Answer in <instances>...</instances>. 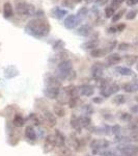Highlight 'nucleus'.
Masks as SVG:
<instances>
[{"label": "nucleus", "instance_id": "f257e3e1", "mask_svg": "<svg viewBox=\"0 0 138 156\" xmlns=\"http://www.w3.org/2000/svg\"><path fill=\"white\" fill-rule=\"evenodd\" d=\"M50 29H51V26L49 22L43 18L32 19L26 25V31L36 37H44L48 36Z\"/></svg>", "mask_w": 138, "mask_h": 156}, {"label": "nucleus", "instance_id": "f03ea898", "mask_svg": "<svg viewBox=\"0 0 138 156\" xmlns=\"http://www.w3.org/2000/svg\"><path fill=\"white\" fill-rule=\"evenodd\" d=\"M57 77L59 79L72 80L76 77V72L73 70V62L70 59H64L59 62L57 65Z\"/></svg>", "mask_w": 138, "mask_h": 156}, {"label": "nucleus", "instance_id": "7ed1b4c3", "mask_svg": "<svg viewBox=\"0 0 138 156\" xmlns=\"http://www.w3.org/2000/svg\"><path fill=\"white\" fill-rule=\"evenodd\" d=\"M15 6H16V12L21 17H30L36 12L34 6L24 0H17L15 2Z\"/></svg>", "mask_w": 138, "mask_h": 156}, {"label": "nucleus", "instance_id": "20e7f679", "mask_svg": "<svg viewBox=\"0 0 138 156\" xmlns=\"http://www.w3.org/2000/svg\"><path fill=\"white\" fill-rule=\"evenodd\" d=\"M109 145L110 143L107 140H104V138H95L90 142V148H91L94 154H97L99 151L108 149Z\"/></svg>", "mask_w": 138, "mask_h": 156}, {"label": "nucleus", "instance_id": "39448f33", "mask_svg": "<svg viewBox=\"0 0 138 156\" xmlns=\"http://www.w3.org/2000/svg\"><path fill=\"white\" fill-rule=\"evenodd\" d=\"M117 151L120 155H134L138 156V146L131 144H122L117 146Z\"/></svg>", "mask_w": 138, "mask_h": 156}, {"label": "nucleus", "instance_id": "423d86ee", "mask_svg": "<svg viewBox=\"0 0 138 156\" xmlns=\"http://www.w3.org/2000/svg\"><path fill=\"white\" fill-rule=\"evenodd\" d=\"M119 90V85L114 82H107L106 85L101 89V93L104 97H110Z\"/></svg>", "mask_w": 138, "mask_h": 156}, {"label": "nucleus", "instance_id": "0eeeda50", "mask_svg": "<svg viewBox=\"0 0 138 156\" xmlns=\"http://www.w3.org/2000/svg\"><path fill=\"white\" fill-rule=\"evenodd\" d=\"M44 94L47 98H49V99H51V100L57 99L60 95V87L47 85L46 89L44 90Z\"/></svg>", "mask_w": 138, "mask_h": 156}, {"label": "nucleus", "instance_id": "6e6552de", "mask_svg": "<svg viewBox=\"0 0 138 156\" xmlns=\"http://www.w3.org/2000/svg\"><path fill=\"white\" fill-rule=\"evenodd\" d=\"M79 21L80 20L78 19L77 15H74V14L69 15L66 18V20H64V26H66V28L67 29H74L78 26Z\"/></svg>", "mask_w": 138, "mask_h": 156}, {"label": "nucleus", "instance_id": "1a4fd4ad", "mask_svg": "<svg viewBox=\"0 0 138 156\" xmlns=\"http://www.w3.org/2000/svg\"><path fill=\"white\" fill-rule=\"evenodd\" d=\"M90 73H91L92 77L100 79L103 76V73H104V66H103L102 62H95L90 68Z\"/></svg>", "mask_w": 138, "mask_h": 156}, {"label": "nucleus", "instance_id": "9d476101", "mask_svg": "<svg viewBox=\"0 0 138 156\" xmlns=\"http://www.w3.org/2000/svg\"><path fill=\"white\" fill-rule=\"evenodd\" d=\"M55 147H56V144H55L54 134L47 135L46 140H45V143H44V151H45V153L51 152V151L53 150Z\"/></svg>", "mask_w": 138, "mask_h": 156}, {"label": "nucleus", "instance_id": "9b49d317", "mask_svg": "<svg viewBox=\"0 0 138 156\" xmlns=\"http://www.w3.org/2000/svg\"><path fill=\"white\" fill-rule=\"evenodd\" d=\"M79 90V96H85V97H90L94 95L95 93V87L90 84H83L78 87Z\"/></svg>", "mask_w": 138, "mask_h": 156}, {"label": "nucleus", "instance_id": "f8f14e48", "mask_svg": "<svg viewBox=\"0 0 138 156\" xmlns=\"http://www.w3.org/2000/svg\"><path fill=\"white\" fill-rule=\"evenodd\" d=\"M43 118H44V121L47 123V125L49 127H54L56 125V117L49 110H44L43 112Z\"/></svg>", "mask_w": 138, "mask_h": 156}, {"label": "nucleus", "instance_id": "ddd939ff", "mask_svg": "<svg viewBox=\"0 0 138 156\" xmlns=\"http://www.w3.org/2000/svg\"><path fill=\"white\" fill-rule=\"evenodd\" d=\"M122 90L126 93H134L138 90V79L133 80L131 82H127V83L122 84Z\"/></svg>", "mask_w": 138, "mask_h": 156}, {"label": "nucleus", "instance_id": "4468645a", "mask_svg": "<svg viewBox=\"0 0 138 156\" xmlns=\"http://www.w3.org/2000/svg\"><path fill=\"white\" fill-rule=\"evenodd\" d=\"M122 60V57L120 56L119 54L117 53H112L107 56L106 58V64L108 65V66H114V65H117L119 64L120 62Z\"/></svg>", "mask_w": 138, "mask_h": 156}, {"label": "nucleus", "instance_id": "2eb2a0df", "mask_svg": "<svg viewBox=\"0 0 138 156\" xmlns=\"http://www.w3.org/2000/svg\"><path fill=\"white\" fill-rule=\"evenodd\" d=\"M67 14V9H64L59 6H54L53 9H51V15L52 17L55 19H61L64 18V16Z\"/></svg>", "mask_w": 138, "mask_h": 156}, {"label": "nucleus", "instance_id": "dca6fc26", "mask_svg": "<svg viewBox=\"0 0 138 156\" xmlns=\"http://www.w3.org/2000/svg\"><path fill=\"white\" fill-rule=\"evenodd\" d=\"M54 138H55V144H56L57 148H61L66 145V137L62 134L59 130H56L54 133Z\"/></svg>", "mask_w": 138, "mask_h": 156}, {"label": "nucleus", "instance_id": "f3484780", "mask_svg": "<svg viewBox=\"0 0 138 156\" xmlns=\"http://www.w3.org/2000/svg\"><path fill=\"white\" fill-rule=\"evenodd\" d=\"M69 145L72 149H74L75 151H80V148H81V143H80V140H78L75 135H70L69 137Z\"/></svg>", "mask_w": 138, "mask_h": 156}, {"label": "nucleus", "instance_id": "a211bd4d", "mask_svg": "<svg viewBox=\"0 0 138 156\" xmlns=\"http://www.w3.org/2000/svg\"><path fill=\"white\" fill-rule=\"evenodd\" d=\"M91 31H92V28L87 24H84L82 26H80L78 30H77V34L79 36H82V37H88L91 34Z\"/></svg>", "mask_w": 138, "mask_h": 156}, {"label": "nucleus", "instance_id": "6ab92c4d", "mask_svg": "<svg viewBox=\"0 0 138 156\" xmlns=\"http://www.w3.org/2000/svg\"><path fill=\"white\" fill-rule=\"evenodd\" d=\"M122 60L126 62V65H128V66H133V65L138 62V56L135 54H127L122 57Z\"/></svg>", "mask_w": 138, "mask_h": 156}, {"label": "nucleus", "instance_id": "aec40b11", "mask_svg": "<svg viewBox=\"0 0 138 156\" xmlns=\"http://www.w3.org/2000/svg\"><path fill=\"white\" fill-rule=\"evenodd\" d=\"M115 70H116V72L119 73V75H122V76H133V75H134L133 70H131L130 68H128V67L119 66V67L115 68Z\"/></svg>", "mask_w": 138, "mask_h": 156}, {"label": "nucleus", "instance_id": "412c9836", "mask_svg": "<svg viewBox=\"0 0 138 156\" xmlns=\"http://www.w3.org/2000/svg\"><path fill=\"white\" fill-rule=\"evenodd\" d=\"M3 15L5 18H11L14 15V9H12L11 2H5L3 4Z\"/></svg>", "mask_w": 138, "mask_h": 156}, {"label": "nucleus", "instance_id": "4be33fe9", "mask_svg": "<svg viewBox=\"0 0 138 156\" xmlns=\"http://www.w3.org/2000/svg\"><path fill=\"white\" fill-rule=\"evenodd\" d=\"M25 136L29 140H34L36 138V132L32 126H27L25 128Z\"/></svg>", "mask_w": 138, "mask_h": 156}, {"label": "nucleus", "instance_id": "5701e85b", "mask_svg": "<svg viewBox=\"0 0 138 156\" xmlns=\"http://www.w3.org/2000/svg\"><path fill=\"white\" fill-rule=\"evenodd\" d=\"M78 121H79V124L80 127L81 128H86L88 127L91 123V120L88 115H81V117H78Z\"/></svg>", "mask_w": 138, "mask_h": 156}, {"label": "nucleus", "instance_id": "b1692460", "mask_svg": "<svg viewBox=\"0 0 138 156\" xmlns=\"http://www.w3.org/2000/svg\"><path fill=\"white\" fill-rule=\"evenodd\" d=\"M98 45H99V41L98 40H90V41L84 43L82 45L84 49H88V50H94L98 48Z\"/></svg>", "mask_w": 138, "mask_h": 156}, {"label": "nucleus", "instance_id": "393cba45", "mask_svg": "<svg viewBox=\"0 0 138 156\" xmlns=\"http://www.w3.org/2000/svg\"><path fill=\"white\" fill-rule=\"evenodd\" d=\"M71 126L74 130H76V131H80V130L82 129L81 127H80V124H79V121H78V117H76L75 115H73L71 117Z\"/></svg>", "mask_w": 138, "mask_h": 156}, {"label": "nucleus", "instance_id": "a878e982", "mask_svg": "<svg viewBox=\"0 0 138 156\" xmlns=\"http://www.w3.org/2000/svg\"><path fill=\"white\" fill-rule=\"evenodd\" d=\"M12 123H14V125L16 127H23L24 126V118L22 117L21 115H16L14 118V121H12Z\"/></svg>", "mask_w": 138, "mask_h": 156}, {"label": "nucleus", "instance_id": "bb28decb", "mask_svg": "<svg viewBox=\"0 0 138 156\" xmlns=\"http://www.w3.org/2000/svg\"><path fill=\"white\" fill-rule=\"evenodd\" d=\"M90 54H91L92 57H103L106 52L103 50V48H97V49H94L90 51Z\"/></svg>", "mask_w": 138, "mask_h": 156}, {"label": "nucleus", "instance_id": "cd10ccee", "mask_svg": "<svg viewBox=\"0 0 138 156\" xmlns=\"http://www.w3.org/2000/svg\"><path fill=\"white\" fill-rule=\"evenodd\" d=\"M66 114V112H64V108L61 106V105H55L54 106V115H57V117L59 118H62Z\"/></svg>", "mask_w": 138, "mask_h": 156}, {"label": "nucleus", "instance_id": "c85d7f7f", "mask_svg": "<svg viewBox=\"0 0 138 156\" xmlns=\"http://www.w3.org/2000/svg\"><path fill=\"white\" fill-rule=\"evenodd\" d=\"M116 45H117L116 41L110 42V43H108V44H107L106 46L104 47V48H103V50H104V51L106 52V54H107V53H109V52H111L112 50H113L115 47H116Z\"/></svg>", "mask_w": 138, "mask_h": 156}, {"label": "nucleus", "instance_id": "c756f323", "mask_svg": "<svg viewBox=\"0 0 138 156\" xmlns=\"http://www.w3.org/2000/svg\"><path fill=\"white\" fill-rule=\"evenodd\" d=\"M125 12H126V9H120V11H119L117 12H115L114 16L112 17V22L115 23V22H117L119 20L122 19V17L125 15Z\"/></svg>", "mask_w": 138, "mask_h": 156}, {"label": "nucleus", "instance_id": "7c9ffc66", "mask_svg": "<svg viewBox=\"0 0 138 156\" xmlns=\"http://www.w3.org/2000/svg\"><path fill=\"white\" fill-rule=\"evenodd\" d=\"M114 12H115V9L111 5L107 6L106 9H105V17H106V18H112V17L114 16Z\"/></svg>", "mask_w": 138, "mask_h": 156}, {"label": "nucleus", "instance_id": "2f4dec72", "mask_svg": "<svg viewBox=\"0 0 138 156\" xmlns=\"http://www.w3.org/2000/svg\"><path fill=\"white\" fill-rule=\"evenodd\" d=\"M126 97L124 96V95H117V96H115V98L113 99V102L115 104H124L125 102H126Z\"/></svg>", "mask_w": 138, "mask_h": 156}, {"label": "nucleus", "instance_id": "473e14b6", "mask_svg": "<svg viewBox=\"0 0 138 156\" xmlns=\"http://www.w3.org/2000/svg\"><path fill=\"white\" fill-rule=\"evenodd\" d=\"M131 47L132 45L129 44V43H120V44H119V46H117V48L120 51H126V50H129Z\"/></svg>", "mask_w": 138, "mask_h": 156}, {"label": "nucleus", "instance_id": "72a5a7b5", "mask_svg": "<svg viewBox=\"0 0 138 156\" xmlns=\"http://www.w3.org/2000/svg\"><path fill=\"white\" fill-rule=\"evenodd\" d=\"M59 154L60 156H71V151H70L69 148L64 146V147L59 148Z\"/></svg>", "mask_w": 138, "mask_h": 156}, {"label": "nucleus", "instance_id": "f704fd0d", "mask_svg": "<svg viewBox=\"0 0 138 156\" xmlns=\"http://www.w3.org/2000/svg\"><path fill=\"white\" fill-rule=\"evenodd\" d=\"M64 47V43L61 41V40H57L53 43V48L55 50H59V49H62Z\"/></svg>", "mask_w": 138, "mask_h": 156}, {"label": "nucleus", "instance_id": "c9c22d12", "mask_svg": "<svg viewBox=\"0 0 138 156\" xmlns=\"http://www.w3.org/2000/svg\"><path fill=\"white\" fill-rule=\"evenodd\" d=\"M130 142H136L138 143V130H133L132 133L129 136Z\"/></svg>", "mask_w": 138, "mask_h": 156}, {"label": "nucleus", "instance_id": "e433bc0d", "mask_svg": "<svg viewBox=\"0 0 138 156\" xmlns=\"http://www.w3.org/2000/svg\"><path fill=\"white\" fill-rule=\"evenodd\" d=\"M136 15H137V11H130L129 12H127V15H126V19L127 20H133L136 17Z\"/></svg>", "mask_w": 138, "mask_h": 156}, {"label": "nucleus", "instance_id": "4c0bfd02", "mask_svg": "<svg viewBox=\"0 0 138 156\" xmlns=\"http://www.w3.org/2000/svg\"><path fill=\"white\" fill-rule=\"evenodd\" d=\"M120 120L125 121V122H129V121L132 120V115L125 112V114H122V115H120Z\"/></svg>", "mask_w": 138, "mask_h": 156}, {"label": "nucleus", "instance_id": "58836bf2", "mask_svg": "<svg viewBox=\"0 0 138 156\" xmlns=\"http://www.w3.org/2000/svg\"><path fill=\"white\" fill-rule=\"evenodd\" d=\"M124 1H125V0H112V1H111V6L115 9H117V7H119Z\"/></svg>", "mask_w": 138, "mask_h": 156}, {"label": "nucleus", "instance_id": "ea45409f", "mask_svg": "<svg viewBox=\"0 0 138 156\" xmlns=\"http://www.w3.org/2000/svg\"><path fill=\"white\" fill-rule=\"evenodd\" d=\"M111 130H112V132L114 133L115 135H119V133H120V127L119 126V125H115V126H113L111 128Z\"/></svg>", "mask_w": 138, "mask_h": 156}, {"label": "nucleus", "instance_id": "a19ab883", "mask_svg": "<svg viewBox=\"0 0 138 156\" xmlns=\"http://www.w3.org/2000/svg\"><path fill=\"white\" fill-rule=\"evenodd\" d=\"M127 5L129 6H133V5H136L138 4V0H127Z\"/></svg>", "mask_w": 138, "mask_h": 156}, {"label": "nucleus", "instance_id": "79ce46f5", "mask_svg": "<svg viewBox=\"0 0 138 156\" xmlns=\"http://www.w3.org/2000/svg\"><path fill=\"white\" fill-rule=\"evenodd\" d=\"M116 28H117V32L122 31V30L126 28V24H125V23H120L119 25H116Z\"/></svg>", "mask_w": 138, "mask_h": 156}, {"label": "nucleus", "instance_id": "37998d69", "mask_svg": "<svg viewBox=\"0 0 138 156\" xmlns=\"http://www.w3.org/2000/svg\"><path fill=\"white\" fill-rule=\"evenodd\" d=\"M108 32H110V34H114V32H117V28L116 26H111L108 28Z\"/></svg>", "mask_w": 138, "mask_h": 156}, {"label": "nucleus", "instance_id": "c03bdc74", "mask_svg": "<svg viewBox=\"0 0 138 156\" xmlns=\"http://www.w3.org/2000/svg\"><path fill=\"white\" fill-rule=\"evenodd\" d=\"M92 101L95 103H102L103 102V98L101 97H95L94 99H92Z\"/></svg>", "mask_w": 138, "mask_h": 156}, {"label": "nucleus", "instance_id": "a18cd8bd", "mask_svg": "<svg viewBox=\"0 0 138 156\" xmlns=\"http://www.w3.org/2000/svg\"><path fill=\"white\" fill-rule=\"evenodd\" d=\"M131 112H135V114H138V104L137 105H134V106L131 107Z\"/></svg>", "mask_w": 138, "mask_h": 156}, {"label": "nucleus", "instance_id": "49530a36", "mask_svg": "<svg viewBox=\"0 0 138 156\" xmlns=\"http://www.w3.org/2000/svg\"><path fill=\"white\" fill-rule=\"evenodd\" d=\"M134 46H136L138 48V37H135V40H134Z\"/></svg>", "mask_w": 138, "mask_h": 156}, {"label": "nucleus", "instance_id": "de8ad7c7", "mask_svg": "<svg viewBox=\"0 0 138 156\" xmlns=\"http://www.w3.org/2000/svg\"><path fill=\"white\" fill-rule=\"evenodd\" d=\"M120 156H134V155H120Z\"/></svg>", "mask_w": 138, "mask_h": 156}, {"label": "nucleus", "instance_id": "09e8293b", "mask_svg": "<svg viewBox=\"0 0 138 156\" xmlns=\"http://www.w3.org/2000/svg\"><path fill=\"white\" fill-rule=\"evenodd\" d=\"M136 68H137V71H138V62H137V65H136Z\"/></svg>", "mask_w": 138, "mask_h": 156}, {"label": "nucleus", "instance_id": "8fccbe9b", "mask_svg": "<svg viewBox=\"0 0 138 156\" xmlns=\"http://www.w3.org/2000/svg\"><path fill=\"white\" fill-rule=\"evenodd\" d=\"M136 100H137V101H138V97H136Z\"/></svg>", "mask_w": 138, "mask_h": 156}, {"label": "nucleus", "instance_id": "3c124183", "mask_svg": "<svg viewBox=\"0 0 138 156\" xmlns=\"http://www.w3.org/2000/svg\"><path fill=\"white\" fill-rule=\"evenodd\" d=\"M77 1H81V0H77Z\"/></svg>", "mask_w": 138, "mask_h": 156}, {"label": "nucleus", "instance_id": "603ef678", "mask_svg": "<svg viewBox=\"0 0 138 156\" xmlns=\"http://www.w3.org/2000/svg\"><path fill=\"white\" fill-rule=\"evenodd\" d=\"M86 156H90V155H86Z\"/></svg>", "mask_w": 138, "mask_h": 156}]
</instances>
